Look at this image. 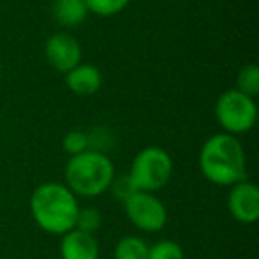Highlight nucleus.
Returning a JSON list of instances; mask_svg holds the SVG:
<instances>
[{"instance_id": "nucleus-1", "label": "nucleus", "mask_w": 259, "mask_h": 259, "mask_svg": "<svg viewBox=\"0 0 259 259\" xmlns=\"http://www.w3.org/2000/svg\"><path fill=\"white\" fill-rule=\"evenodd\" d=\"M199 169L217 187H233L245 180L247 156L238 137L220 132L206 139L199 151Z\"/></svg>"}, {"instance_id": "nucleus-2", "label": "nucleus", "mask_w": 259, "mask_h": 259, "mask_svg": "<svg viewBox=\"0 0 259 259\" xmlns=\"http://www.w3.org/2000/svg\"><path fill=\"white\" fill-rule=\"evenodd\" d=\"M78 209V199L64 183L48 181L34 188L30 195V215L48 234L62 236L75 229Z\"/></svg>"}, {"instance_id": "nucleus-3", "label": "nucleus", "mask_w": 259, "mask_h": 259, "mask_svg": "<svg viewBox=\"0 0 259 259\" xmlns=\"http://www.w3.org/2000/svg\"><path fill=\"white\" fill-rule=\"evenodd\" d=\"M115 176V167L105 153L87 149L80 155L69 156L66 163V187L76 197H98L108 192Z\"/></svg>"}, {"instance_id": "nucleus-4", "label": "nucleus", "mask_w": 259, "mask_h": 259, "mask_svg": "<svg viewBox=\"0 0 259 259\" xmlns=\"http://www.w3.org/2000/svg\"><path fill=\"white\" fill-rule=\"evenodd\" d=\"M172 172V156L158 146H148L135 155L128 176L139 192L156 194L169 183Z\"/></svg>"}, {"instance_id": "nucleus-5", "label": "nucleus", "mask_w": 259, "mask_h": 259, "mask_svg": "<svg viewBox=\"0 0 259 259\" xmlns=\"http://www.w3.org/2000/svg\"><path fill=\"white\" fill-rule=\"evenodd\" d=\"M215 117L220 128L234 137L248 134L257 121L255 98L240 93L238 89H227L217 98Z\"/></svg>"}, {"instance_id": "nucleus-6", "label": "nucleus", "mask_w": 259, "mask_h": 259, "mask_svg": "<svg viewBox=\"0 0 259 259\" xmlns=\"http://www.w3.org/2000/svg\"><path fill=\"white\" fill-rule=\"evenodd\" d=\"M122 208L130 222L144 233H158L167 224L165 204L149 192H135L122 202Z\"/></svg>"}, {"instance_id": "nucleus-7", "label": "nucleus", "mask_w": 259, "mask_h": 259, "mask_svg": "<svg viewBox=\"0 0 259 259\" xmlns=\"http://www.w3.org/2000/svg\"><path fill=\"white\" fill-rule=\"evenodd\" d=\"M45 59L59 73H68L82 62V47L69 32H55L45 43Z\"/></svg>"}, {"instance_id": "nucleus-8", "label": "nucleus", "mask_w": 259, "mask_h": 259, "mask_svg": "<svg viewBox=\"0 0 259 259\" xmlns=\"http://www.w3.org/2000/svg\"><path fill=\"white\" fill-rule=\"evenodd\" d=\"M227 209L240 224H255L259 220V188L248 180H241L229 187Z\"/></svg>"}, {"instance_id": "nucleus-9", "label": "nucleus", "mask_w": 259, "mask_h": 259, "mask_svg": "<svg viewBox=\"0 0 259 259\" xmlns=\"http://www.w3.org/2000/svg\"><path fill=\"white\" fill-rule=\"evenodd\" d=\"M59 254H61V259H98L100 245L94 234L71 229L62 234Z\"/></svg>"}, {"instance_id": "nucleus-10", "label": "nucleus", "mask_w": 259, "mask_h": 259, "mask_svg": "<svg viewBox=\"0 0 259 259\" xmlns=\"http://www.w3.org/2000/svg\"><path fill=\"white\" fill-rule=\"evenodd\" d=\"M103 85V73L94 64L75 66L66 73V87L76 96H93Z\"/></svg>"}, {"instance_id": "nucleus-11", "label": "nucleus", "mask_w": 259, "mask_h": 259, "mask_svg": "<svg viewBox=\"0 0 259 259\" xmlns=\"http://www.w3.org/2000/svg\"><path fill=\"white\" fill-rule=\"evenodd\" d=\"M52 15L61 27L73 29L83 23L89 15V9L85 6V0H54Z\"/></svg>"}, {"instance_id": "nucleus-12", "label": "nucleus", "mask_w": 259, "mask_h": 259, "mask_svg": "<svg viewBox=\"0 0 259 259\" xmlns=\"http://www.w3.org/2000/svg\"><path fill=\"white\" fill-rule=\"evenodd\" d=\"M149 245L141 236H124L115 243L114 259H148Z\"/></svg>"}, {"instance_id": "nucleus-13", "label": "nucleus", "mask_w": 259, "mask_h": 259, "mask_svg": "<svg viewBox=\"0 0 259 259\" xmlns=\"http://www.w3.org/2000/svg\"><path fill=\"white\" fill-rule=\"evenodd\" d=\"M240 93L255 98L259 94V68L255 64H247L238 71L236 87Z\"/></svg>"}, {"instance_id": "nucleus-14", "label": "nucleus", "mask_w": 259, "mask_h": 259, "mask_svg": "<svg viewBox=\"0 0 259 259\" xmlns=\"http://www.w3.org/2000/svg\"><path fill=\"white\" fill-rule=\"evenodd\" d=\"M101 224H103V215L98 208L94 206H85V208L78 209V215H76L75 229L83 231V233L94 234L96 231H100Z\"/></svg>"}, {"instance_id": "nucleus-15", "label": "nucleus", "mask_w": 259, "mask_h": 259, "mask_svg": "<svg viewBox=\"0 0 259 259\" xmlns=\"http://www.w3.org/2000/svg\"><path fill=\"white\" fill-rule=\"evenodd\" d=\"M132 0H85V6L89 13L101 18H110V16L119 15L128 8Z\"/></svg>"}, {"instance_id": "nucleus-16", "label": "nucleus", "mask_w": 259, "mask_h": 259, "mask_svg": "<svg viewBox=\"0 0 259 259\" xmlns=\"http://www.w3.org/2000/svg\"><path fill=\"white\" fill-rule=\"evenodd\" d=\"M148 259H185V252L178 241L160 240L149 247Z\"/></svg>"}, {"instance_id": "nucleus-17", "label": "nucleus", "mask_w": 259, "mask_h": 259, "mask_svg": "<svg viewBox=\"0 0 259 259\" xmlns=\"http://www.w3.org/2000/svg\"><path fill=\"white\" fill-rule=\"evenodd\" d=\"M62 148L69 156L80 155V153L89 149V135L80 130H71L62 139Z\"/></svg>"}, {"instance_id": "nucleus-18", "label": "nucleus", "mask_w": 259, "mask_h": 259, "mask_svg": "<svg viewBox=\"0 0 259 259\" xmlns=\"http://www.w3.org/2000/svg\"><path fill=\"white\" fill-rule=\"evenodd\" d=\"M108 192H112V195H114L117 201L124 202L130 195H134L135 192H139V190L135 188V185L132 183L128 172H126V174H121V176L115 174L114 180H112V183H110V187H108Z\"/></svg>"}, {"instance_id": "nucleus-19", "label": "nucleus", "mask_w": 259, "mask_h": 259, "mask_svg": "<svg viewBox=\"0 0 259 259\" xmlns=\"http://www.w3.org/2000/svg\"><path fill=\"white\" fill-rule=\"evenodd\" d=\"M0 80H2V64H0Z\"/></svg>"}]
</instances>
